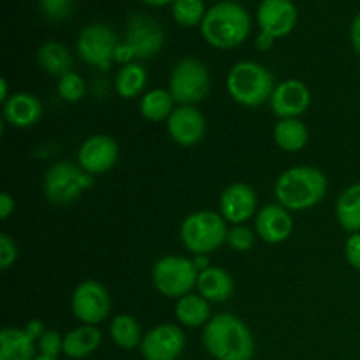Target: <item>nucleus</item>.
<instances>
[{
  "label": "nucleus",
  "instance_id": "f257e3e1",
  "mask_svg": "<svg viewBox=\"0 0 360 360\" xmlns=\"http://www.w3.org/2000/svg\"><path fill=\"white\" fill-rule=\"evenodd\" d=\"M202 343L217 360H252L255 354L248 326L231 313H218L206 323Z\"/></svg>",
  "mask_w": 360,
  "mask_h": 360
},
{
  "label": "nucleus",
  "instance_id": "f03ea898",
  "mask_svg": "<svg viewBox=\"0 0 360 360\" xmlns=\"http://www.w3.org/2000/svg\"><path fill=\"white\" fill-rule=\"evenodd\" d=\"M327 176L313 165H297L280 174L274 185L278 204L288 211H306L315 207L326 197Z\"/></svg>",
  "mask_w": 360,
  "mask_h": 360
},
{
  "label": "nucleus",
  "instance_id": "7ed1b4c3",
  "mask_svg": "<svg viewBox=\"0 0 360 360\" xmlns=\"http://www.w3.org/2000/svg\"><path fill=\"white\" fill-rule=\"evenodd\" d=\"M252 30L248 11L239 4L225 0L211 7L200 23L207 44L218 49H232L243 44Z\"/></svg>",
  "mask_w": 360,
  "mask_h": 360
},
{
  "label": "nucleus",
  "instance_id": "20e7f679",
  "mask_svg": "<svg viewBox=\"0 0 360 360\" xmlns=\"http://www.w3.org/2000/svg\"><path fill=\"white\" fill-rule=\"evenodd\" d=\"M274 77L257 62H238L227 74V90L232 101L245 108H259L271 101L274 91Z\"/></svg>",
  "mask_w": 360,
  "mask_h": 360
},
{
  "label": "nucleus",
  "instance_id": "39448f33",
  "mask_svg": "<svg viewBox=\"0 0 360 360\" xmlns=\"http://www.w3.org/2000/svg\"><path fill=\"white\" fill-rule=\"evenodd\" d=\"M227 224L220 213L195 211L183 220L179 238L183 246L193 255H211L227 243Z\"/></svg>",
  "mask_w": 360,
  "mask_h": 360
},
{
  "label": "nucleus",
  "instance_id": "423d86ee",
  "mask_svg": "<svg viewBox=\"0 0 360 360\" xmlns=\"http://www.w3.org/2000/svg\"><path fill=\"white\" fill-rule=\"evenodd\" d=\"M197 278L199 271L193 266V260L179 255L162 257L151 271L153 287L169 299H181L192 294L193 288H197Z\"/></svg>",
  "mask_w": 360,
  "mask_h": 360
},
{
  "label": "nucleus",
  "instance_id": "0eeeda50",
  "mask_svg": "<svg viewBox=\"0 0 360 360\" xmlns=\"http://www.w3.org/2000/svg\"><path fill=\"white\" fill-rule=\"evenodd\" d=\"M211 76L207 67L197 58H183L172 69L169 91L178 105H195L210 95Z\"/></svg>",
  "mask_w": 360,
  "mask_h": 360
},
{
  "label": "nucleus",
  "instance_id": "6e6552de",
  "mask_svg": "<svg viewBox=\"0 0 360 360\" xmlns=\"http://www.w3.org/2000/svg\"><path fill=\"white\" fill-rule=\"evenodd\" d=\"M44 193L53 204H69L83 192L94 186V176L84 172L79 165L70 162H58L51 165L44 176Z\"/></svg>",
  "mask_w": 360,
  "mask_h": 360
},
{
  "label": "nucleus",
  "instance_id": "1a4fd4ad",
  "mask_svg": "<svg viewBox=\"0 0 360 360\" xmlns=\"http://www.w3.org/2000/svg\"><path fill=\"white\" fill-rule=\"evenodd\" d=\"M115 30L105 23H90L79 32L77 53L88 65L108 72L115 62V51L118 46Z\"/></svg>",
  "mask_w": 360,
  "mask_h": 360
},
{
  "label": "nucleus",
  "instance_id": "9d476101",
  "mask_svg": "<svg viewBox=\"0 0 360 360\" xmlns=\"http://www.w3.org/2000/svg\"><path fill=\"white\" fill-rule=\"evenodd\" d=\"M70 308L74 316L86 326L104 322L111 313V295L108 288L95 280H84L74 288Z\"/></svg>",
  "mask_w": 360,
  "mask_h": 360
},
{
  "label": "nucleus",
  "instance_id": "9b49d317",
  "mask_svg": "<svg viewBox=\"0 0 360 360\" xmlns=\"http://www.w3.org/2000/svg\"><path fill=\"white\" fill-rule=\"evenodd\" d=\"M186 345L185 333L174 323H160L144 334L141 354L146 360H176Z\"/></svg>",
  "mask_w": 360,
  "mask_h": 360
},
{
  "label": "nucleus",
  "instance_id": "f8f14e48",
  "mask_svg": "<svg viewBox=\"0 0 360 360\" xmlns=\"http://www.w3.org/2000/svg\"><path fill=\"white\" fill-rule=\"evenodd\" d=\"M120 157V148L111 136H90L77 151V165L91 176L111 171Z\"/></svg>",
  "mask_w": 360,
  "mask_h": 360
},
{
  "label": "nucleus",
  "instance_id": "ddd939ff",
  "mask_svg": "<svg viewBox=\"0 0 360 360\" xmlns=\"http://www.w3.org/2000/svg\"><path fill=\"white\" fill-rule=\"evenodd\" d=\"M125 42L134 49L136 58H151L164 46V30L148 14H136L127 25Z\"/></svg>",
  "mask_w": 360,
  "mask_h": 360
},
{
  "label": "nucleus",
  "instance_id": "4468645a",
  "mask_svg": "<svg viewBox=\"0 0 360 360\" xmlns=\"http://www.w3.org/2000/svg\"><path fill=\"white\" fill-rule=\"evenodd\" d=\"M271 109L280 120L299 118L311 105V91L299 79H285L276 84L271 95Z\"/></svg>",
  "mask_w": 360,
  "mask_h": 360
},
{
  "label": "nucleus",
  "instance_id": "2eb2a0df",
  "mask_svg": "<svg viewBox=\"0 0 360 360\" xmlns=\"http://www.w3.org/2000/svg\"><path fill=\"white\" fill-rule=\"evenodd\" d=\"M165 125L171 139L185 148L199 144L206 134V120L195 105H176Z\"/></svg>",
  "mask_w": 360,
  "mask_h": 360
},
{
  "label": "nucleus",
  "instance_id": "dca6fc26",
  "mask_svg": "<svg viewBox=\"0 0 360 360\" xmlns=\"http://www.w3.org/2000/svg\"><path fill=\"white\" fill-rule=\"evenodd\" d=\"M260 32L273 35L274 39L285 37L297 25V7L292 0H262L257 11Z\"/></svg>",
  "mask_w": 360,
  "mask_h": 360
},
{
  "label": "nucleus",
  "instance_id": "f3484780",
  "mask_svg": "<svg viewBox=\"0 0 360 360\" xmlns=\"http://www.w3.org/2000/svg\"><path fill=\"white\" fill-rule=\"evenodd\" d=\"M220 214L227 224L243 225L257 214V193L246 183H232L220 195Z\"/></svg>",
  "mask_w": 360,
  "mask_h": 360
},
{
  "label": "nucleus",
  "instance_id": "a211bd4d",
  "mask_svg": "<svg viewBox=\"0 0 360 360\" xmlns=\"http://www.w3.org/2000/svg\"><path fill=\"white\" fill-rule=\"evenodd\" d=\"M255 232L267 245H280L294 232V220L281 204H267L255 214Z\"/></svg>",
  "mask_w": 360,
  "mask_h": 360
},
{
  "label": "nucleus",
  "instance_id": "6ab92c4d",
  "mask_svg": "<svg viewBox=\"0 0 360 360\" xmlns=\"http://www.w3.org/2000/svg\"><path fill=\"white\" fill-rule=\"evenodd\" d=\"M4 120L16 129H30L42 118V102L28 91L13 94L4 102Z\"/></svg>",
  "mask_w": 360,
  "mask_h": 360
},
{
  "label": "nucleus",
  "instance_id": "aec40b11",
  "mask_svg": "<svg viewBox=\"0 0 360 360\" xmlns=\"http://www.w3.org/2000/svg\"><path fill=\"white\" fill-rule=\"evenodd\" d=\"M197 292L210 302H224L234 294V280L225 269L211 266L210 269L199 273Z\"/></svg>",
  "mask_w": 360,
  "mask_h": 360
},
{
  "label": "nucleus",
  "instance_id": "412c9836",
  "mask_svg": "<svg viewBox=\"0 0 360 360\" xmlns=\"http://www.w3.org/2000/svg\"><path fill=\"white\" fill-rule=\"evenodd\" d=\"M102 343V333L97 326H83L69 330L63 336V355L69 359L79 360L94 354Z\"/></svg>",
  "mask_w": 360,
  "mask_h": 360
},
{
  "label": "nucleus",
  "instance_id": "4be33fe9",
  "mask_svg": "<svg viewBox=\"0 0 360 360\" xmlns=\"http://www.w3.org/2000/svg\"><path fill=\"white\" fill-rule=\"evenodd\" d=\"M35 343L25 329L6 327L0 333V360H34Z\"/></svg>",
  "mask_w": 360,
  "mask_h": 360
},
{
  "label": "nucleus",
  "instance_id": "5701e85b",
  "mask_svg": "<svg viewBox=\"0 0 360 360\" xmlns=\"http://www.w3.org/2000/svg\"><path fill=\"white\" fill-rule=\"evenodd\" d=\"M174 315L176 320H178L181 326L190 327V329L206 327V323L213 319V316H211L210 301H206V299L199 294H188L185 295V297L178 299L174 308Z\"/></svg>",
  "mask_w": 360,
  "mask_h": 360
},
{
  "label": "nucleus",
  "instance_id": "b1692460",
  "mask_svg": "<svg viewBox=\"0 0 360 360\" xmlns=\"http://www.w3.org/2000/svg\"><path fill=\"white\" fill-rule=\"evenodd\" d=\"M274 143L280 150L287 153H295L301 151L309 141V130L299 118H287L280 120L274 127Z\"/></svg>",
  "mask_w": 360,
  "mask_h": 360
},
{
  "label": "nucleus",
  "instance_id": "393cba45",
  "mask_svg": "<svg viewBox=\"0 0 360 360\" xmlns=\"http://www.w3.org/2000/svg\"><path fill=\"white\" fill-rule=\"evenodd\" d=\"M336 218L350 234L360 232V181L345 188L338 197Z\"/></svg>",
  "mask_w": 360,
  "mask_h": 360
},
{
  "label": "nucleus",
  "instance_id": "a878e982",
  "mask_svg": "<svg viewBox=\"0 0 360 360\" xmlns=\"http://www.w3.org/2000/svg\"><path fill=\"white\" fill-rule=\"evenodd\" d=\"M174 104L176 101L172 98L171 91L164 90V88H155L141 97L139 111L148 122H167L169 116L176 109Z\"/></svg>",
  "mask_w": 360,
  "mask_h": 360
},
{
  "label": "nucleus",
  "instance_id": "bb28decb",
  "mask_svg": "<svg viewBox=\"0 0 360 360\" xmlns=\"http://www.w3.org/2000/svg\"><path fill=\"white\" fill-rule=\"evenodd\" d=\"M37 62L42 70L51 76L62 77L72 69V56H70L69 49L56 41L44 42L37 49Z\"/></svg>",
  "mask_w": 360,
  "mask_h": 360
},
{
  "label": "nucleus",
  "instance_id": "cd10ccee",
  "mask_svg": "<svg viewBox=\"0 0 360 360\" xmlns=\"http://www.w3.org/2000/svg\"><path fill=\"white\" fill-rule=\"evenodd\" d=\"M109 336L115 341L116 347L123 350H134L141 347L143 334H141V326L132 315H118L112 319L109 326Z\"/></svg>",
  "mask_w": 360,
  "mask_h": 360
},
{
  "label": "nucleus",
  "instance_id": "c85d7f7f",
  "mask_svg": "<svg viewBox=\"0 0 360 360\" xmlns=\"http://www.w3.org/2000/svg\"><path fill=\"white\" fill-rule=\"evenodd\" d=\"M148 72L141 63L132 62L129 65H122L115 79V88L120 97L134 98L146 88Z\"/></svg>",
  "mask_w": 360,
  "mask_h": 360
},
{
  "label": "nucleus",
  "instance_id": "c756f323",
  "mask_svg": "<svg viewBox=\"0 0 360 360\" xmlns=\"http://www.w3.org/2000/svg\"><path fill=\"white\" fill-rule=\"evenodd\" d=\"M207 11L204 9L202 0H174L172 2V16L176 23L183 27H197L202 23Z\"/></svg>",
  "mask_w": 360,
  "mask_h": 360
},
{
  "label": "nucleus",
  "instance_id": "7c9ffc66",
  "mask_svg": "<svg viewBox=\"0 0 360 360\" xmlns=\"http://www.w3.org/2000/svg\"><path fill=\"white\" fill-rule=\"evenodd\" d=\"M86 84L77 72H67L58 79V94L65 102H79L84 97Z\"/></svg>",
  "mask_w": 360,
  "mask_h": 360
},
{
  "label": "nucleus",
  "instance_id": "2f4dec72",
  "mask_svg": "<svg viewBox=\"0 0 360 360\" xmlns=\"http://www.w3.org/2000/svg\"><path fill=\"white\" fill-rule=\"evenodd\" d=\"M255 238L257 232H253L252 229L243 225H232L227 232V246L232 248L234 252L245 253L255 246Z\"/></svg>",
  "mask_w": 360,
  "mask_h": 360
},
{
  "label": "nucleus",
  "instance_id": "473e14b6",
  "mask_svg": "<svg viewBox=\"0 0 360 360\" xmlns=\"http://www.w3.org/2000/svg\"><path fill=\"white\" fill-rule=\"evenodd\" d=\"M37 348L41 350V355L56 359L60 354H63V338L56 330H46L37 341Z\"/></svg>",
  "mask_w": 360,
  "mask_h": 360
},
{
  "label": "nucleus",
  "instance_id": "72a5a7b5",
  "mask_svg": "<svg viewBox=\"0 0 360 360\" xmlns=\"http://www.w3.org/2000/svg\"><path fill=\"white\" fill-rule=\"evenodd\" d=\"M74 0H41V9L53 20H65L72 13Z\"/></svg>",
  "mask_w": 360,
  "mask_h": 360
},
{
  "label": "nucleus",
  "instance_id": "f704fd0d",
  "mask_svg": "<svg viewBox=\"0 0 360 360\" xmlns=\"http://www.w3.org/2000/svg\"><path fill=\"white\" fill-rule=\"evenodd\" d=\"M18 245L9 234H0V267L9 269L18 259Z\"/></svg>",
  "mask_w": 360,
  "mask_h": 360
},
{
  "label": "nucleus",
  "instance_id": "c9c22d12",
  "mask_svg": "<svg viewBox=\"0 0 360 360\" xmlns=\"http://www.w3.org/2000/svg\"><path fill=\"white\" fill-rule=\"evenodd\" d=\"M345 257H347V262L355 271H360V232L350 234V238L347 239V243H345Z\"/></svg>",
  "mask_w": 360,
  "mask_h": 360
},
{
  "label": "nucleus",
  "instance_id": "e433bc0d",
  "mask_svg": "<svg viewBox=\"0 0 360 360\" xmlns=\"http://www.w3.org/2000/svg\"><path fill=\"white\" fill-rule=\"evenodd\" d=\"M134 60H136V53H134V49L130 48L127 42H120V44L116 46L115 62L122 63V65H129V63H132Z\"/></svg>",
  "mask_w": 360,
  "mask_h": 360
},
{
  "label": "nucleus",
  "instance_id": "4c0bfd02",
  "mask_svg": "<svg viewBox=\"0 0 360 360\" xmlns=\"http://www.w3.org/2000/svg\"><path fill=\"white\" fill-rule=\"evenodd\" d=\"M14 210H16V202H14L13 195L7 192L0 193V218L7 220L14 213Z\"/></svg>",
  "mask_w": 360,
  "mask_h": 360
},
{
  "label": "nucleus",
  "instance_id": "58836bf2",
  "mask_svg": "<svg viewBox=\"0 0 360 360\" xmlns=\"http://www.w3.org/2000/svg\"><path fill=\"white\" fill-rule=\"evenodd\" d=\"M23 329H25V333H27L28 336H30L32 340H35V341L41 340L42 334L46 333L44 323H42L41 320H30V322H27V326H25Z\"/></svg>",
  "mask_w": 360,
  "mask_h": 360
},
{
  "label": "nucleus",
  "instance_id": "ea45409f",
  "mask_svg": "<svg viewBox=\"0 0 360 360\" xmlns=\"http://www.w3.org/2000/svg\"><path fill=\"white\" fill-rule=\"evenodd\" d=\"M350 42H352V46H354L355 51L360 55V13L354 18V21H352Z\"/></svg>",
  "mask_w": 360,
  "mask_h": 360
},
{
  "label": "nucleus",
  "instance_id": "a19ab883",
  "mask_svg": "<svg viewBox=\"0 0 360 360\" xmlns=\"http://www.w3.org/2000/svg\"><path fill=\"white\" fill-rule=\"evenodd\" d=\"M255 46L257 49H260V51H269V49L274 46V37L273 35L266 34V32H260V34L257 35Z\"/></svg>",
  "mask_w": 360,
  "mask_h": 360
},
{
  "label": "nucleus",
  "instance_id": "79ce46f5",
  "mask_svg": "<svg viewBox=\"0 0 360 360\" xmlns=\"http://www.w3.org/2000/svg\"><path fill=\"white\" fill-rule=\"evenodd\" d=\"M192 260H193V266L197 267V271H199V273H202V271L210 269L211 267L210 255H195Z\"/></svg>",
  "mask_w": 360,
  "mask_h": 360
},
{
  "label": "nucleus",
  "instance_id": "37998d69",
  "mask_svg": "<svg viewBox=\"0 0 360 360\" xmlns=\"http://www.w3.org/2000/svg\"><path fill=\"white\" fill-rule=\"evenodd\" d=\"M11 95H9V86H7V79H0V101H2V104Z\"/></svg>",
  "mask_w": 360,
  "mask_h": 360
},
{
  "label": "nucleus",
  "instance_id": "c03bdc74",
  "mask_svg": "<svg viewBox=\"0 0 360 360\" xmlns=\"http://www.w3.org/2000/svg\"><path fill=\"white\" fill-rule=\"evenodd\" d=\"M144 4H150V6L155 7H162V6H167V4H172L174 0H143Z\"/></svg>",
  "mask_w": 360,
  "mask_h": 360
},
{
  "label": "nucleus",
  "instance_id": "a18cd8bd",
  "mask_svg": "<svg viewBox=\"0 0 360 360\" xmlns=\"http://www.w3.org/2000/svg\"><path fill=\"white\" fill-rule=\"evenodd\" d=\"M34 360H58L55 357H48V355H39V357H35Z\"/></svg>",
  "mask_w": 360,
  "mask_h": 360
},
{
  "label": "nucleus",
  "instance_id": "49530a36",
  "mask_svg": "<svg viewBox=\"0 0 360 360\" xmlns=\"http://www.w3.org/2000/svg\"><path fill=\"white\" fill-rule=\"evenodd\" d=\"M231 2H234V0H231Z\"/></svg>",
  "mask_w": 360,
  "mask_h": 360
}]
</instances>
